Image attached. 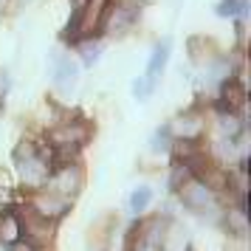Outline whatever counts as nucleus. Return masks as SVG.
Instances as JSON below:
<instances>
[{"label": "nucleus", "instance_id": "obj_18", "mask_svg": "<svg viewBox=\"0 0 251 251\" xmlns=\"http://www.w3.org/2000/svg\"><path fill=\"white\" fill-rule=\"evenodd\" d=\"M155 91V79H150V76H138L133 82V93H136V99H150Z\"/></svg>", "mask_w": 251, "mask_h": 251}, {"label": "nucleus", "instance_id": "obj_9", "mask_svg": "<svg viewBox=\"0 0 251 251\" xmlns=\"http://www.w3.org/2000/svg\"><path fill=\"white\" fill-rule=\"evenodd\" d=\"M203 116L195 113V110H189V113H181L175 122L170 125V133H175L178 138H192V141H198V136L203 133Z\"/></svg>", "mask_w": 251, "mask_h": 251}, {"label": "nucleus", "instance_id": "obj_8", "mask_svg": "<svg viewBox=\"0 0 251 251\" xmlns=\"http://www.w3.org/2000/svg\"><path fill=\"white\" fill-rule=\"evenodd\" d=\"M68 203H71V198H62V195H57V192H40L34 198V209L37 215H43V217H48V220H57V217H62L65 212H68Z\"/></svg>", "mask_w": 251, "mask_h": 251}, {"label": "nucleus", "instance_id": "obj_14", "mask_svg": "<svg viewBox=\"0 0 251 251\" xmlns=\"http://www.w3.org/2000/svg\"><path fill=\"white\" fill-rule=\"evenodd\" d=\"M79 54H82V62H85V65H93V62H96V59L102 57V46H99V43H96V40H88V37H85V40H79Z\"/></svg>", "mask_w": 251, "mask_h": 251}, {"label": "nucleus", "instance_id": "obj_10", "mask_svg": "<svg viewBox=\"0 0 251 251\" xmlns=\"http://www.w3.org/2000/svg\"><path fill=\"white\" fill-rule=\"evenodd\" d=\"M220 104H223L226 113L243 110V104H246V88L237 79H226L223 82V91H220Z\"/></svg>", "mask_w": 251, "mask_h": 251}, {"label": "nucleus", "instance_id": "obj_12", "mask_svg": "<svg viewBox=\"0 0 251 251\" xmlns=\"http://www.w3.org/2000/svg\"><path fill=\"white\" fill-rule=\"evenodd\" d=\"M20 237H23L20 217L14 215V212H3L0 215V246H14Z\"/></svg>", "mask_w": 251, "mask_h": 251}, {"label": "nucleus", "instance_id": "obj_11", "mask_svg": "<svg viewBox=\"0 0 251 251\" xmlns=\"http://www.w3.org/2000/svg\"><path fill=\"white\" fill-rule=\"evenodd\" d=\"M133 20H136V12H133L130 6H116V12L104 17L102 28L107 34H125L127 28L133 25Z\"/></svg>", "mask_w": 251, "mask_h": 251}, {"label": "nucleus", "instance_id": "obj_5", "mask_svg": "<svg viewBox=\"0 0 251 251\" xmlns=\"http://www.w3.org/2000/svg\"><path fill=\"white\" fill-rule=\"evenodd\" d=\"M51 181H46L51 186V192L62 195V198H74V195L79 192L82 186V170L76 164H65V167H59L54 175H48Z\"/></svg>", "mask_w": 251, "mask_h": 251}, {"label": "nucleus", "instance_id": "obj_4", "mask_svg": "<svg viewBox=\"0 0 251 251\" xmlns=\"http://www.w3.org/2000/svg\"><path fill=\"white\" fill-rule=\"evenodd\" d=\"M76 79H79V68H76V62H74L68 54L54 51V54H51V82L57 85V91H62V93L74 91Z\"/></svg>", "mask_w": 251, "mask_h": 251}, {"label": "nucleus", "instance_id": "obj_17", "mask_svg": "<svg viewBox=\"0 0 251 251\" xmlns=\"http://www.w3.org/2000/svg\"><path fill=\"white\" fill-rule=\"evenodd\" d=\"M150 201H152V189L150 186H138L136 192L130 195V209L133 212H144L150 206Z\"/></svg>", "mask_w": 251, "mask_h": 251}, {"label": "nucleus", "instance_id": "obj_20", "mask_svg": "<svg viewBox=\"0 0 251 251\" xmlns=\"http://www.w3.org/2000/svg\"><path fill=\"white\" fill-rule=\"evenodd\" d=\"M170 144H167V130H158L155 136H152V150L158 152V150H167Z\"/></svg>", "mask_w": 251, "mask_h": 251}, {"label": "nucleus", "instance_id": "obj_21", "mask_svg": "<svg viewBox=\"0 0 251 251\" xmlns=\"http://www.w3.org/2000/svg\"><path fill=\"white\" fill-rule=\"evenodd\" d=\"M6 91H9V74H6V71H0V99L6 96Z\"/></svg>", "mask_w": 251, "mask_h": 251}, {"label": "nucleus", "instance_id": "obj_19", "mask_svg": "<svg viewBox=\"0 0 251 251\" xmlns=\"http://www.w3.org/2000/svg\"><path fill=\"white\" fill-rule=\"evenodd\" d=\"M234 12H237V0H223V3L217 6V14H220V17H231Z\"/></svg>", "mask_w": 251, "mask_h": 251}, {"label": "nucleus", "instance_id": "obj_15", "mask_svg": "<svg viewBox=\"0 0 251 251\" xmlns=\"http://www.w3.org/2000/svg\"><path fill=\"white\" fill-rule=\"evenodd\" d=\"M189 54H192L195 62H206L215 51H212V43H206L201 37H192V40H189Z\"/></svg>", "mask_w": 251, "mask_h": 251}, {"label": "nucleus", "instance_id": "obj_7", "mask_svg": "<svg viewBox=\"0 0 251 251\" xmlns=\"http://www.w3.org/2000/svg\"><path fill=\"white\" fill-rule=\"evenodd\" d=\"M178 189H181L183 206H189L195 212H206V209L212 206V189H209L203 181H198V178H186Z\"/></svg>", "mask_w": 251, "mask_h": 251}, {"label": "nucleus", "instance_id": "obj_1", "mask_svg": "<svg viewBox=\"0 0 251 251\" xmlns=\"http://www.w3.org/2000/svg\"><path fill=\"white\" fill-rule=\"evenodd\" d=\"M14 158H17V172H20V178H23L25 186H43L48 181V175H51V164H48V155L46 152H40L34 144H23V147L14 152Z\"/></svg>", "mask_w": 251, "mask_h": 251}, {"label": "nucleus", "instance_id": "obj_2", "mask_svg": "<svg viewBox=\"0 0 251 251\" xmlns=\"http://www.w3.org/2000/svg\"><path fill=\"white\" fill-rule=\"evenodd\" d=\"M88 136H91V127L85 122H65V125L51 130L48 141H51V150L57 152L59 158H68V155H74L88 141Z\"/></svg>", "mask_w": 251, "mask_h": 251}, {"label": "nucleus", "instance_id": "obj_3", "mask_svg": "<svg viewBox=\"0 0 251 251\" xmlns=\"http://www.w3.org/2000/svg\"><path fill=\"white\" fill-rule=\"evenodd\" d=\"M107 9H110V0H85L82 12L76 14V20H74L76 25L68 31V37H74V40L93 37L99 28H102L104 17H107Z\"/></svg>", "mask_w": 251, "mask_h": 251}, {"label": "nucleus", "instance_id": "obj_16", "mask_svg": "<svg viewBox=\"0 0 251 251\" xmlns=\"http://www.w3.org/2000/svg\"><path fill=\"white\" fill-rule=\"evenodd\" d=\"M217 127H220V136L223 138H237V133H240V122L234 113H220Z\"/></svg>", "mask_w": 251, "mask_h": 251}, {"label": "nucleus", "instance_id": "obj_6", "mask_svg": "<svg viewBox=\"0 0 251 251\" xmlns=\"http://www.w3.org/2000/svg\"><path fill=\"white\" fill-rule=\"evenodd\" d=\"M20 226H25V240L34 246V249H43L51 243V234H54V226H51V220L43 215H37L34 209H28L25 217L20 220Z\"/></svg>", "mask_w": 251, "mask_h": 251}, {"label": "nucleus", "instance_id": "obj_13", "mask_svg": "<svg viewBox=\"0 0 251 251\" xmlns=\"http://www.w3.org/2000/svg\"><path fill=\"white\" fill-rule=\"evenodd\" d=\"M170 48H172L170 40H161L158 46L152 48V57H150V62H147V74H144V76L158 82L161 71H164V65H167V59H170Z\"/></svg>", "mask_w": 251, "mask_h": 251}]
</instances>
